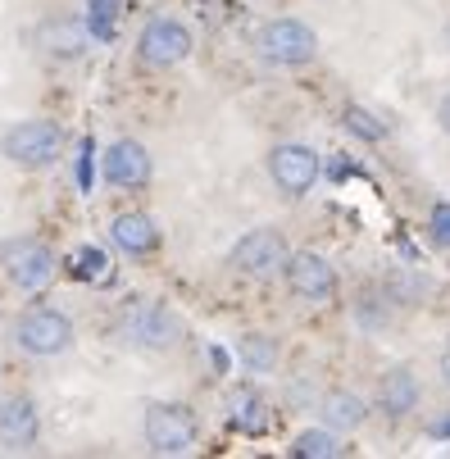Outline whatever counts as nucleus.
I'll use <instances>...</instances> for the list:
<instances>
[{
    "mask_svg": "<svg viewBox=\"0 0 450 459\" xmlns=\"http://www.w3.org/2000/svg\"><path fill=\"white\" fill-rule=\"evenodd\" d=\"M37 437H41V410L28 391L0 396V450L23 455V450L37 446Z\"/></svg>",
    "mask_w": 450,
    "mask_h": 459,
    "instance_id": "ddd939ff",
    "label": "nucleus"
},
{
    "mask_svg": "<svg viewBox=\"0 0 450 459\" xmlns=\"http://www.w3.org/2000/svg\"><path fill=\"white\" fill-rule=\"evenodd\" d=\"M87 32L91 41H109L114 28H118V0H87Z\"/></svg>",
    "mask_w": 450,
    "mask_h": 459,
    "instance_id": "412c9836",
    "label": "nucleus"
},
{
    "mask_svg": "<svg viewBox=\"0 0 450 459\" xmlns=\"http://www.w3.org/2000/svg\"><path fill=\"white\" fill-rule=\"evenodd\" d=\"M191 46H196V37H191V28L182 19H151L142 32H137V64L142 69H177L182 59H191Z\"/></svg>",
    "mask_w": 450,
    "mask_h": 459,
    "instance_id": "6e6552de",
    "label": "nucleus"
},
{
    "mask_svg": "<svg viewBox=\"0 0 450 459\" xmlns=\"http://www.w3.org/2000/svg\"><path fill=\"white\" fill-rule=\"evenodd\" d=\"M255 50H260V59L273 64V69H305L318 55V32L300 19H273V23L260 28Z\"/></svg>",
    "mask_w": 450,
    "mask_h": 459,
    "instance_id": "423d86ee",
    "label": "nucleus"
},
{
    "mask_svg": "<svg viewBox=\"0 0 450 459\" xmlns=\"http://www.w3.org/2000/svg\"><path fill=\"white\" fill-rule=\"evenodd\" d=\"M237 359L246 373H273L278 368V342L264 337V333H246L237 342Z\"/></svg>",
    "mask_w": 450,
    "mask_h": 459,
    "instance_id": "a211bd4d",
    "label": "nucleus"
},
{
    "mask_svg": "<svg viewBox=\"0 0 450 459\" xmlns=\"http://www.w3.org/2000/svg\"><path fill=\"white\" fill-rule=\"evenodd\" d=\"M437 373H441V382L450 386V342H446V351H441V359H437Z\"/></svg>",
    "mask_w": 450,
    "mask_h": 459,
    "instance_id": "a878e982",
    "label": "nucleus"
},
{
    "mask_svg": "<svg viewBox=\"0 0 450 459\" xmlns=\"http://www.w3.org/2000/svg\"><path fill=\"white\" fill-rule=\"evenodd\" d=\"M432 437H437V441H446V437H450V414H446V419H437V423H432Z\"/></svg>",
    "mask_w": 450,
    "mask_h": 459,
    "instance_id": "bb28decb",
    "label": "nucleus"
},
{
    "mask_svg": "<svg viewBox=\"0 0 450 459\" xmlns=\"http://www.w3.org/2000/svg\"><path fill=\"white\" fill-rule=\"evenodd\" d=\"M342 123H346V133L359 137V142H382V137H387V123H382L377 114H368L364 105H346Z\"/></svg>",
    "mask_w": 450,
    "mask_h": 459,
    "instance_id": "aec40b11",
    "label": "nucleus"
},
{
    "mask_svg": "<svg viewBox=\"0 0 450 459\" xmlns=\"http://www.w3.org/2000/svg\"><path fill=\"white\" fill-rule=\"evenodd\" d=\"M437 123H441V133L450 137V91L441 96V105H437Z\"/></svg>",
    "mask_w": 450,
    "mask_h": 459,
    "instance_id": "393cba45",
    "label": "nucleus"
},
{
    "mask_svg": "<svg viewBox=\"0 0 450 459\" xmlns=\"http://www.w3.org/2000/svg\"><path fill=\"white\" fill-rule=\"evenodd\" d=\"M0 273H5V282L19 287L23 296H41L59 278V255L50 250V241L23 232V237L0 241Z\"/></svg>",
    "mask_w": 450,
    "mask_h": 459,
    "instance_id": "7ed1b4c3",
    "label": "nucleus"
},
{
    "mask_svg": "<svg viewBox=\"0 0 450 459\" xmlns=\"http://www.w3.org/2000/svg\"><path fill=\"white\" fill-rule=\"evenodd\" d=\"M287 255H291V246H287V237H282L278 228H250V232L237 237V246L228 250V264H232L241 278L264 282V278H273V273L287 269Z\"/></svg>",
    "mask_w": 450,
    "mask_h": 459,
    "instance_id": "0eeeda50",
    "label": "nucleus"
},
{
    "mask_svg": "<svg viewBox=\"0 0 450 459\" xmlns=\"http://www.w3.org/2000/svg\"><path fill=\"white\" fill-rule=\"evenodd\" d=\"M269 178L287 201H300V195H309L314 182L324 178V160H318V151L305 146V142H278L269 151Z\"/></svg>",
    "mask_w": 450,
    "mask_h": 459,
    "instance_id": "1a4fd4ad",
    "label": "nucleus"
},
{
    "mask_svg": "<svg viewBox=\"0 0 450 459\" xmlns=\"http://www.w3.org/2000/svg\"><path fill=\"white\" fill-rule=\"evenodd\" d=\"M318 419H324V428H333V432H355V428H364V419H368V401L359 396V391H346V386H337V391H324L318 396Z\"/></svg>",
    "mask_w": 450,
    "mask_h": 459,
    "instance_id": "dca6fc26",
    "label": "nucleus"
},
{
    "mask_svg": "<svg viewBox=\"0 0 450 459\" xmlns=\"http://www.w3.org/2000/svg\"><path fill=\"white\" fill-rule=\"evenodd\" d=\"M69 273H74V278H87V282H100V278L109 273V259H105V250L82 246V250L69 255Z\"/></svg>",
    "mask_w": 450,
    "mask_h": 459,
    "instance_id": "4be33fe9",
    "label": "nucleus"
},
{
    "mask_svg": "<svg viewBox=\"0 0 450 459\" xmlns=\"http://www.w3.org/2000/svg\"><path fill=\"white\" fill-rule=\"evenodd\" d=\"M350 173H355L350 160H337V164H333V178H350Z\"/></svg>",
    "mask_w": 450,
    "mask_h": 459,
    "instance_id": "cd10ccee",
    "label": "nucleus"
},
{
    "mask_svg": "<svg viewBox=\"0 0 450 459\" xmlns=\"http://www.w3.org/2000/svg\"><path fill=\"white\" fill-rule=\"evenodd\" d=\"M428 237H432L441 250H450V201H437V205H432V214H428Z\"/></svg>",
    "mask_w": 450,
    "mask_h": 459,
    "instance_id": "b1692460",
    "label": "nucleus"
},
{
    "mask_svg": "<svg viewBox=\"0 0 450 459\" xmlns=\"http://www.w3.org/2000/svg\"><path fill=\"white\" fill-rule=\"evenodd\" d=\"M96 164H100L96 142H82V146H78V191H82V195H91V186H96Z\"/></svg>",
    "mask_w": 450,
    "mask_h": 459,
    "instance_id": "5701e85b",
    "label": "nucleus"
},
{
    "mask_svg": "<svg viewBox=\"0 0 450 459\" xmlns=\"http://www.w3.org/2000/svg\"><path fill=\"white\" fill-rule=\"evenodd\" d=\"M151 173H155L151 151H146L142 142H133V137H118V142H109V146L100 151V178H105L109 186H118V191L146 186Z\"/></svg>",
    "mask_w": 450,
    "mask_h": 459,
    "instance_id": "f8f14e48",
    "label": "nucleus"
},
{
    "mask_svg": "<svg viewBox=\"0 0 450 459\" xmlns=\"http://www.w3.org/2000/svg\"><path fill=\"white\" fill-rule=\"evenodd\" d=\"M282 278H287L291 296H300L309 305H324V300L337 296V269H333V259L318 255V250H291Z\"/></svg>",
    "mask_w": 450,
    "mask_h": 459,
    "instance_id": "9d476101",
    "label": "nucleus"
},
{
    "mask_svg": "<svg viewBox=\"0 0 450 459\" xmlns=\"http://www.w3.org/2000/svg\"><path fill=\"white\" fill-rule=\"evenodd\" d=\"M114 337L123 346H133V351H173L186 337V327L164 300L133 296V300H123L118 314H114Z\"/></svg>",
    "mask_w": 450,
    "mask_h": 459,
    "instance_id": "f257e3e1",
    "label": "nucleus"
},
{
    "mask_svg": "<svg viewBox=\"0 0 450 459\" xmlns=\"http://www.w3.org/2000/svg\"><path fill=\"white\" fill-rule=\"evenodd\" d=\"M109 241L123 250V255H133V259H146L160 250V223L146 214V210H123L109 219Z\"/></svg>",
    "mask_w": 450,
    "mask_h": 459,
    "instance_id": "4468645a",
    "label": "nucleus"
},
{
    "mask_svg": "<svg viewBox=\"0 0 450 459\" xmlns=\"http://www.w3.org/2000/svg\"><path fill=\"white\" fill-rule=\"evenodd\" d=\"M346 446H342V432L333 428H305L296 441H291V455L296 459H337Z\"/></svg>",
    "mask_w": 450,
    "mask_h": 459,
    "instance_id": "6ab92c4d",
    "label": "nucleus"
},
{
    "mask_svg": "<svg viewBox=\"0 0 450 459\" xmlns=\"http://www.w3.org/2000/svg\"><path fill=\"white\" fill-rule=\"evenodd\" d=\"M142 441L155 455H186L201 441V419L191 414V405L177 401H151L142 414Z\"/></svg>",
    "mask_w": 450,
    "mask_h": 459,
    "instance_id": "39448f33",
    "label": "nucleus"
},
{
    "mask_svg": "<svg viewBox=\"0 0 450 459\" xmlns=\"http://www.w3.org/2000/svg\"><path fill=\"white\" fill-rule=\"evenodd\" d=\"M10 342L14 351H23L28 359H59L69 355L78 333H74V318L59 314L50 305H28L14 323H10Z\"/></svg>",
    "mask_w": 450,
    "mask_h": 459,
    "instance_id": "f03ea898",
    "label": "nucleus"
},
{
    "mask_svg": "<svg viewBox=\"0 0 450 459\" xmlns=\"http://www.w3.org/2000/svg\"><path fill=\"white\" fill-rule=\"evenodd\" d=\"M446 46H450V23H446Z\"/></svg>",
    "mask_w": 450,
    "mask_h": 459,
    "instance_id": "c85d7f7f",
    "label": "nucleus"
},
{
    "mask_svg": "<svg viewBox=\"0 0 450 459\" xmlns=\"http://www.w3.org/2000/svg\"><path fill=\"white\" fill-rule=\"evenodd\" d=\"M64 146V127L55 118H19L5 127V137H0V155H5L14 169H28V173H41L50 164H59Z\"/></svg>",
    "mask_w": 450,
    "mask_h": 459,
    "instance_id": "20e7f679",
    "label": "nucleus"
},
{
    "mask_svg": "<svg viewBox=\"0 0 450 459\" xmlns=\"http://www.w3.org/2000/svg\"><path fill=\"white\" fill-rule=\"evenodd\" d=\"M423 401V382L414 377V368L396 364L377 377V410L387 414V419H410Z\"/></svg>",
    "mask_w": 450,
    "mask_h": 459,
    "instance_id": "2eb2a0df",
    "label": "nucleus"
},
{
    "mask_svg": "<svg viewBox=\"0 0 450 459\" xmlns=\"http://www.w3.org/2000/svg\"><path fill=\"white\" fill-rule=\"evenodd\" d=\"M32 46L37 55L46 59H59V64H74L91 50V32H87V19H74V14H50L32 28Z\"/></svg>",
    "mask_w": 450,
    "mask_h": 459,
    "instance_id": "9b49d317",
    "label": "nucleus"
},
{
    "mask_svg": "<svg viewBox=\"0 0 450 459\" xmlns=\"http://www.w3.org/2000/svg\"><path fill=\"white\" fill-rule=\"evenodd\" d=\"M228 423L241 437H264L269 423H273V410H269V401L255 386H237L232 396H228Z\"/></svg>",
    "mask_w": 450,
    "mask_h": 459,
    "instance_id": "f3484780",
    "label": "nucleus"
}]
</instances>
